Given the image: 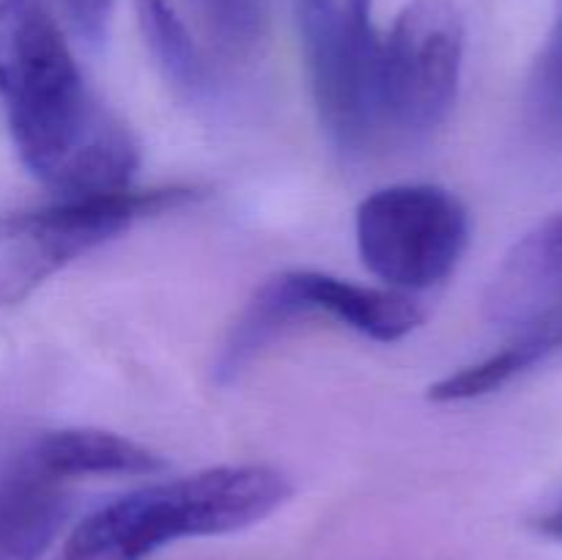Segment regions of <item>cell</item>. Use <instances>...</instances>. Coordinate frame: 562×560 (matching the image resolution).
<instances>
[{
    "label": "cell",
    "instance_id": "obj_1",
    "mask_svg": "<svg viewBox=\"0 0 562 560\" xmlns=\"http://www.w3.org/2000/svg\"><path fill=\"white\" fill-rule=\"evenodd\" d=\"M0 102L22 165L58 198L132 187V132L86 86L42 0H0Z\"/></svg>",
    "mask_w": 562,
    "mask_h": 560
},
{
    "label": "cell",
    "instance_id": "obj_2",
    "mask_svg": "<svg viewBox=\"0 0 562 560\" xmlns=\"http://www.w3.org/2000/svg\"><path fill=\"white\" fill-rule=\"evenodd\" d=\"M294 494L267 464H225L148 483L88 514L58 560H148L184 538L228 536L272 516Z\"/></svg>",
    "mask_w": 562,
    "mask_h": 560
},
{
    "label": "cell",
    "instance_id": "obj_3",
    "mask_svg": "<svg viewBox=\"0 0 562 560\" xmlns=\"http://www.w3.org/2000/svg\"><path fill=\"white\" fill-rule=\"evenodd\" d=\"M313 316H329L366 338L393 344L415 333L426 313L420 302L404 291L373 289L313 269L283 272L252 294L231 327L214 366L217 382L228 384L239 379V373L285 329Z\"/></svg>",
    "mask_w": 562,
    "mask_h": 560
},
{
    "label": "cell",
    "instance_id": "obj_4",
    "mask_svg": "<svg viewBox=\"0 0 562 560\" xmlns=\"http://www.w3.org/2000/svg\"><path fill=\"white\" fill-rule=\"evenodd\" d=\"M195 192L184 187L121 190L104 195L58 198L47 206L0 217V305L31 296L44 280L104 242L130 231L137 220L184 206Z\"/></svg>",
    "mask_w": 562,
    "mask_h": 560
},
{
    "label": "cell",
    "instance_id": "obj_5",
    "mask_svg": "<svg viewBox=\"0 0 562 560\" xmlns=\"http://www.w3.org/2000/svg\"><path fill=\"white\" fill-rule=\"evenodd\" d=\"M357 250L387 289L426 291L453 275L470 247V212L439 184H393L357 206Z\"/></svg>",
    "mask_w": 562,
    "mask_h": 560
},
{
    "label": "cell",
    "instance_id": "obj_6",
    "mask_svg": "<svg viewBox=\"0 0 562 560\" xmlns=\"http://www.w3.org/2000/svg\"><path fill=\"white\" fill-rule=\"evenodd\" d=\"M464 20L453 0H409L382 38L384 132L423 141L448 121L464 66Z\"/></svg>",
    "mask_w": 562,
    "mask_h": 560
},
{
    "label": "cell",
    "instance_id": "obj_7",
    "mask_svg": "<svg viewBox=\"0 0 562 560\" xmlns=\"http://www.w3.org/2000/svg\"><path fill=\"white\" fill-rule=\"evenodd\" d=\"M313 99L329 141L362 154L384 135L382 38L371 22H329L300 14Z\"/></svg>",
    "mask_w": 562,
    "mask_h": 560
},
{
    "label": "cell",
    "instance_id": "obj_8",
    "mask_svg": "<svg viewBox=\"0 0 562 560\" xmlns=\"http://www.w3.org/2000/svg\"><path fill=\"white\" fill-rule=\"evenodd\" d=\"M562 302V209L521 236L486 291V316L519 329Z\"/></svg>",
    "mask_w": 562,
    "mask_h": 560
},
{
    "label": "cell",
    "instance_id": "obj_9",
    "mask_svg": "<svg viewBox=\"0 0 562 560\" xmlns=\"http://www.w3.org/2000/svg\"><path fill=\"white\" fill-rule=\"evenodd\" d=\"M71 514L66 483L27 459L25 443L0 472V560H42Z\"/></svg>",
    "mask_w": 562,
    "mask_h": 560
},
{
    "label": "cell",
    "instance_id": "obj_10",
    "mask_svg": "<svg viewBox=\"0 0 562 560\" xmlns=\"http://www.w3.org/2000/svg\"><path fill=\"white\" fill-rule=\"evenodd\" d=\"M25 450L38 470L64 483L88 475H157L165 470V459L151 448L99 428L36 434Z\"/></svg>",
    "mask_w": 562,
    "mask_h": 560
},
{
    "label": "cell",
    "instance_id": "obj_11",
    "mask_svg": "<svg viewBox=\"0 0 562 560\" xmlns=\"http://www.w3.org/2000/svg\"><path fill=\"white\" fill-rule=\"evenodd\" d=\"M562 349V302L552 311L541 313L532 322L521 324L514 338L499 351L488 355L486 360L472 362L461 371L448 373L445 379L428 388V399L437 404H461L475 401L488 393H497L516 377L527 373L543 362L547 357L558 355Z\"/></svg>",
    "mask_w": 562,
    "mask_h": 560
},
{
    "label": "cell",
    "instance_id": "obj_12",
    "mask_svg": "<svg viewBox=\"0 0 562 560\" xmlns=\"http://www.w3.org/2000/svg\"><path fill=\"white\" fill-rule=\"evenodd\" d=\"M135 14L143 42L165 80L190 99L212 97V66L173 5L168 0H135Z\"/></svg>",
    "mask_w": 562,
    "mask_h": 560
},
{
    "label": "cell",
    "instance_id": "obj_13",
    "mask_svg": "<svg viewBox=\"0 0 562 560\" xmlns=\"http://www.w3.org/2000/svg\"><path fill=\"white\" fill-rule=\"evenodd\" d=\"M525 115L532 135L562 152V5L532 64L525 91Z\"/></svg>",
    "mask_w": 562,
    "mask_h": 560
},
{
    "label": "cell",
    "instance_id": "obj_14",
    "mask_svg": "<svg viewBox=\"0 0 562 560\" xmlns=\"http://www.w3.org/2000/svg\"><path fill=\"white\" fill-rule=\"evenodd\" d=\"M214 42L228 53H245L261 38L267 0H190Z\"/></svg>",
    "mask_w": 562,
    "mask_h": 560
},
{
    "label": "cell",
    "instance_id": "obj_15",
    "mask_svg": "<svg viewBox=\"0 0 562 560\" xmlns=\"http://www.w3.org/2000/svg\"><path fill=\"white\" fill-rule=\"evenodd\" d=\"M60 3H64L71 25L80 36H86L88 42H102L110 11H113V0H60Z\"/></svg>",
    "mask_w": 562,
    "mask_h": 560
},
{
    "label": "cell",
    "instance_id": "obj_16",
    "mask_svg": "<svg viewBox=\"0 0 562 560\" xmlns=\"http://www.w3.org/2000/svg\"><path fill=\"white\" fill-rule=\"evenodd\" d=\"M300 14L329 22H371V0H300Z\"/></svg>",
    "mask_w": 562,
    "mask_h": 560
},
{
    "label": "cell",
    "instance_id": "obj_17",
    "mask_svg": "<svg viewBox=\"0 0 562 560\" xmlns=\"http://www.w3.org/2000/svg\"><path fill=\"white\" fill-rule=\"evenodd\" d=\"M536 527H538V533H543V536L562 541V497L552 505V508L543 511V514L538 516Z\"/></svg>",
    "mask_w": 562,
    "mask_h": 560
}]
</instances>
